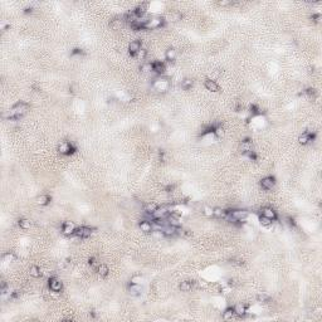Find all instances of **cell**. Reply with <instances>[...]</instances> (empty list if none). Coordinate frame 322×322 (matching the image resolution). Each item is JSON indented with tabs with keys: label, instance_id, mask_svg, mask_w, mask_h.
I'll use <instances>...</instances> for the list:
<instances>
[{
	"label": "cell",
	"instance_id": "39",
	"mask_svg": "<svg viewBox=\"0 0 322 322\" xmlns=\"http://www.w3.org/2000/svg\"><path fill=\"white\" fill-rule=\"evenodd\" d=\"M80 53H82V50H80V49H74L73 50V54H80Z\"/></svg>",
	"mask_w": 322,
	"mask_h": 322
},
{
	"label": "cell",
	"instance_id": "9",
	"mask_svg": "<svg viewBox=\"0 0 322 322\" xmlns=\"http://www.w3.org/2000/svg\"><path fill=\"white\" fill-rule=\"evenodd\" d=\"M62 232L65 234V235H71L76 232V226L72 222H65L63 223V226H62Z\"/></svg>",
	"mask_w": 322,
	"mask_h": 322
},
{
	"label": "cell",
	"instance_id": "14",
	"mask_svg": "<svg viewBox=\"0 0 322 322\" xmlns=\"http://www.w3.org/2000/svg\"><path fill=\"white\" fill-rule=\"evenodd\" d=\"M239 150L243 152V154H248L252 151V141L249 140H245V141H242L240 146H239Z\"/></svg>",
	"mask_w": 322,
	"mask_h": 322
},
{
	"label": "cell",
	"instance_id": "19",
	"mask_svg": "<svg viewBox=\"0 0 322 322\" xmlns=\"http://www.w3.org/2000/svg\"><path fill=\"white\" fill-rule=\"evenodd\" d=\"M165 57H166L167 61H175V58H176V50L174 49V48H169V49H166V52H165Z\"/></svg>",
	"mask_w": 322,
	"mask_h": 322
},
{
	"label": "cell",
	"instance_id": "38",
	"mask_svg": "<svg viewBox=\"0 0 322 322\" xmlns=\"http://www.w3.org/2000/svg\"><path fill=\"white\" fill-rule=\"evenodd\" d=\"M89 264L91 265H96V259L95 258H89Z\"/></svg>",
	"mask_w": 322,
	"mask_h": 322
},
{
	"label": "cell",
	"instance_id": "4",
	"mask_svg": "<svg viewBox=\"0 0 322 322\" xmlns=\"http://www.w3.org/2000/svg\"><path fill=\"white\" fill-rule=\"evenodd\" d=\"M169 213H171V211H169V209L166 206H160V208L157 206V209L151 213V218H154V220L155 219H165L169 215Z\"/></svg>",
	"mask_w": 322,
	"mask_h": 322
},
{
	"label": "cell",
	"instance_id": "36",
	"mask_svg": "<svg viewBox=\"0 0 322 322\" xmlns=\"http://www.w3.org/2000/svg\"><path fill=\"white\" fill-rule=\"evenodd\" d=\"M204 214L206 217H211L213 215V209L209 206H204Z\"/></svg>",
	"mask_w": 322,
	"mask_h": 322
},
{
	"label": "cell",
	"instance_id": "32",
	"mask_svg": "<svg viewBox=\"0 0 322 322\" xmlns=\"http://www.w3.org/2000/svg\"><path fill=\"white\" fill-rule=\"evenodd\" d=\"M3 259L5 262H11V261H14L15 259V256L13 253H5L4 256H3Z\"/></svg>",
	"mask_w": 322,
	"mask_h": 322
},
{
	"label": "cell",
	"instance_id": "11",
	"mask_svg": "<svg viewBox=\"0 0 322 322\" xmlns=\"http://www.w3.org/2000/svg\"><path fill=\"white\" fill-rule=\"evenodd\" d=\"M139 226H140L141 232H143V233H151L152 229H154L152 224H151L149 220H141L140 224H139Z\"/></svg>",
	"mask_w": 322,
	"mask_h": 322
},
{
	"label": "cell",
	"instance_id": "2",
	"mask_svg": "<svg viewBox=\"0 0 322 322\" xmlns=\"http://www.w3.org/2000/svg\"><path fill=\"white\" fill-rule=\"evenodd\" d=\"M163 24H164V18H161V17L149 18V20H147L146 24L143 25V28H146V29H156V28H160Z\"/></svg>",
	"mask_w": 322,
	"mask_h": 322
},
{
	"label": "cell",
	"instance_id": "5",
	"mask_svg": "<svg viewBox=\"0 0 322 322\" xmlns=\"http://www.w3.org/2000/svg\"><path fill=\"white\" fill-rule=\"evenodd\" d=\"M58 150H59V152L63 154V155H71V154L74 152L76 149L73 147V145H72L71 142H68V141H63V142L59 143Z\"/></svg>",
	"mask_w": 322,
	"mask_h": 322
},
{
	"label": "cell",
	"instance_id": "35",
	"mask_svg": "<svg viewBox=\"0 0 322 322\" xmlns=\"http://www.w3.org/2000/svg\"><path fill=\"white\" fill-rule=\"evenodd\" d=\"M214 133H215V135H217L218 137L223 136V135H224V130H223V127H217V128H214Z\"/></svg>",
	"mask_w": 322,
	"mask_h": 322
},
{
	"label": "cell",
	"instance_id": "17",
	"mask_svg": "<svg viewBox=\"0 0 322 322\" xmlns=\"http://www.w3.org/2000/svg\"><path fill=\"white\" fill-rule=\"evenodd\" d=\"M213 215L217 218H225L228 215V213L225 210H223L222 208H214L213 209Z\"/></svg>",
	"mask_w": 322,
	"mask_h": 322
},
{
	"label": "cell",
	"instance_id": "33",
	"mask_svg": "<svg viewBox=\"0 0 322 322\" xmlns=\"http://www.w3.org/2000/svg\"><path fill=\"white\" fill-rule=\"evenodd\" d=\"M146 54H147V52H146L145 49H142V48H141V50H140V52L137 53V54H136V57H137L139 59H141V61H142V59H145V58H146Z\"/></svg>",
	"mask_w": 322,
	"mask_h": 322
},
{
	"label": "cell",
	"instance_id": "24",
	"mask_svg": "<svg viewBox=\"0 0 322 322\" xmlns=\"http://www.w3.org/2000/svg\"><path fill=\"white\" fill-rule=\"evenodd\" d=\"M191 287H193V285H191V282H189V281H184V282H181V283H180V289L183 292H189L191 289Z\"/></svg>",
	"mask_w": 322,
	"mask_h": 322
},
{
	"label": "cell",
	"instance_id": "25",
	"mask_svg": "<svg viewBox=\"0 0 322 322\" xmlns=\"http://www.w3.org/2000/svg\"><path fill=\"white\" fill-rule=\"evenodd\" d=\"M181 87H183L184 89H189V88H191V87H193V79H190V78H185L184 80H181Z\"/></svg>",
	"mask_w": 322,
	"mask_h": 322
},
{
	"label": "cell",
	"instance_id": "10",
	"mask_svg": "<svg viewBox=\"0 0 322 322\" xmlns=\"http://www.w3.org/2000/svg\"><path fill=\"white\" fill-rule=\"evenodd\" d=\"M91 233H92L91 228H88V226H80L78 229H76V232H74V234L79 238H87V237L91 235Z\"/></svg>",
	"mask_w": 322,
	"mask_h": 322
},
{
	"label": "cell",
	"instance_id": "20",
	"mask_svg": "<svg viewBox=\"0 0 322 322\" xmlns=\"http://www.w3.org/2000/svg\"><path fill=\"white\" fill-rule=\"evenodd\" d=\"M176 229L178 228H175V226H171V225H166V226H164L163 228V233L165 234V235H174L176 233Z\"/></svg>",
	"mask_w": 322,
	"mask_h": 322
},
{
	"label": "cell",
	"instance_id": "29",
	"mask_svg": "<svg viewBox=\"0 0 322 322\" xmlns=\"http://www.w3.org/2000/svg\"><path fill=\"white\" fill-rule=\"evenodd\" d=\"M156 209H157V205L154 204V203H149V204H147V205L145 206V211H147L149 214H151V213L155 211Z\"/></svg>",
	"mask_w": 322,
	"mask_h": 322
},
{
	"label": "cell",
	"instance_id": "1",
	"mask_svg": "<svg viewBox=\"0 0 322 322\" xmlns=\"http://www.w3.org/2000/svg\"><path fill=\"white\" fill-rule=\"evenodd\" d=\"M28 110H29V106H28V104L24 103V102H19V103H17V104L6 113V117L10 118V120L20 118V117H23L26 112H28Z\"/></svg>",
	"mask_w": 322,
	"mask_h": 322
},
{
	"label": "cell",
	"instance_id": "16",
	"mask_svg": "<svg viewBox=\"0 0 322 322\" xmlns=\"http://www.w3.org/2000/svg\"><path fill=\"white\" fill-rule=\"evenodd\" d=\"M312 139H313V136L311 135V133H302V135L298 137V142L301 145H307Z\"/></svg>",
	"mask_w": 322,
	"mask_h": 322
},
{
	"label": "cell",
	"instance_id": "7",
	"mask_svg": "<svg viewBox=\"0 0 322 322\" xmlns=\"http://www.w3.org/2000/svg\"><path fill=\"white\" fill-rule=\"evenodd\" d=\"M63 288V283L58 278H50L49 279V289L53 292H61Z\"/></svg>",
	"mask_w": 322,
	"mask_h": 322
},
{
	"label": "cell",
	"instance_id": "34",
	"mask_svg": "<svg viewBox=\"0 0 322 322\" xmlns=\"http://www.w3.org/2000/svg\"><path fill=\"white\" fill-rule=\"evenodd\" d=\"M257 301L258 302H265L268 301V296L264 293H261V294H257Z\"/></svg>",
	"mask_w": 322,
	"mask_h": 322
},
{
	"label": "cell",
	"instance_id": "22",
	"mask_svg": "<svg viewBox=\"0 0 322 322\" xmlns=\"http://www.w3.org/2000/svg\"><path fill=\"white\" fill-rule=\"evenodd\" d=\"M29 273H30V276L34 277V278H39L40 276H42V272H40L39 267H37V265H32V267H30Z\"/></svg>",
	"mask_w": 322,
	"mask_h": 322
},
{
	"label": "cell",
	"instance_id": "37",
	"mask_svg": "<svg viewBox=\"0 0 322 322\" xmlns=\"http://www.w3.org/2000/svg\"><path fill=\"white\" fill-rule=\"evenodd\" d=\"M218 4L220 6H228V5H230V2H229V0H220Z\"/></svg>",
	"mask_w": 322,
	"mask_h": 322
},
{
	"label": "cell",
	"instance_id": "26",
	"mask_svg": "<svg viewBox=\"0 0 322 322\" xmlns=\"http://www.w3.org/2000/svg\"><path fill=\"white\" fill-rule=\"evenodd\" d=\"M30 225H32V223L28 219H20L19 220V226L22 228V229H29Z\"/></svg>",
	"mask_w": 322,
	"mask_h": 322
},
{
	"label": "cell",
	"instance_id": "23",
	"mask_svg": "<svg viewBox=\"0 0 322 322\" xmlns=\"http://www.w3.org/2000/svg\"><path fill=\"white\" fill-rule=\"evenodd\" d=\"M49 201H50V198L48 195H40V196L37 198V203L39 205H47Z\"/></svg>",
	"mask_w": 322,
	"mask_h": 322
},
{
	"label": "cell",
	"instance_id": "6",
	"mask_svg": "<svg viewBox=\"0 0 322 322\" xmlns=\"http://www.w3.org/2000/svg\"><path fill=\"white\" fill-rule=\"evenodd\" d=\"M274 184H276V181H274V178H272V176H267V178H263V179L261 180V186L263 187L264 190H271V189H273Z\"/></svg>",
	"mask_w": 322,
	"mask_h": 322
},
{
	"label": "cell",
	"instance_id": "12",
	"mask_svg": "<svg viewBox=\"0 0 322 322\" xmlns=\"http://www.w3.org/2000/svg\"><path fill=\"white\" fill-rule=\"evenodd\" d=\"M204 86H205V88L208 91H211V92H218L219 91V86L217 84L215 80H213V79H205Z\"/></svg>",
	"mask_w": 322,
	"mask_h": 322
},
{
	"label": "cell",
	"instance_id": "8",
	"mask_svg": "<svg viewBox=\"0 0 322 322\" xmlns=\"http://www.w3.org/2000/svg\"><path fill=\"white\" fill-rule=\"evenodd\" d=\"M141 50V42L140 40H132L128 44V52L131 56H136L137 53Z\"/></svg>",
	"mask_w": 322,
	"mask_h": 322
},
{
	"label": "cell",
	"instance_id": "13",
	"mask_svg": "<svg viewBox=\"0 0 322 322\" xmlns=\"http://www.w3.org/2000/svg\"><path fill=\"white\" fill-rule=\"evenodd\" d=\"M262 215L269 218L271 220H276L277 219V214H276V211L272 208H263L262 209Z\"/></svg>",
	"mask_w": 322,
	"mask_h": 322
},
{
	"label": "cell",
	"instance_id": "30",
	"mask_svg": "<svg viewBox=\"0 0 322 322\" xmlns=\"http://www.w3.org/2000/svg\"><path fill=\"white\" fill-rule=\"evenodd\" d=\"M141 71L147 73V72H151L152 71V63H143L141 65Z\"/></svg>",
	"mask_w": 322,
	"mask_h": 322
},
{
	"label": "cell",
	"instance_id": "21",
	"mask_svg": "<svg viewBox=\"0 0 322 322\" xmlns=\"http://www.w3.org/2000/svg\"><path fill=\"white\" fill-rule=\"evenodd\" d=\"M234 313L235 315H238V316H242V315H244L245 313V311H247V307L244 306V304H237L234 308Z\"/></svg>",
	"mask_w": 322,
	"mask_h": 322
},
{
	"label": "cell",
	"instance_id": "28",
	"mask_svg": "<svg viewBox=\"0 0 322 322\" xmlns=\"http://www.w3.org/2000/svg\"><path fill=\"white\" fill-rule=\"evenodd\" d=\"M259 222H261V224H262V225H264V226H269V225L272 224V220H271L269 218L264 217V215H261V218H259Z\"/></svg>",
	"mask_w": 322,
	"mask_h": 322
},
{
	"label": "cell",
	"instance_id": "15",
	"mask_svg": "<svg viewBox=\"0 0 322 322\" xmlns=\"http://www.w3.org/2000/svg\"><path fill=\"white\" fill-rule=\"evenodd\" d=\"M152 71L159 73V74H163L165 72V65L164 63H161V62H155L152 63Z\"/></svg>",
	"mask_w": 322,
	"mask_h": 322
},
{
	"label": "cell",
	"instance_id": "3",
	"mask_svg": "<svg viewBox=\"0 0 322 322\" xmlns=\"http://www.w3.org/2000/svg\"><path fill=\"white\" fill-rule=\"evenodd\" d=\"M228 215L235 222H244L248 218V211L247 210H232Z\"/></svg>",
	"mask_w": 322,
	"mask_h": 322
},
{
	"label": "cell",
	"instance_id": "40",
	"mask_svg": "<svg viewBox=\"0 0 322 322\" xmlns=\"http://www.w3.org/2000/svg\"><path fill=\"white\" fill-rule=\"evenodd\" d=\"M32 10H33L32 6H30V8H25V13H32Z\"/></svg>",
	"mask_w": 322,
	"mask_h": 322
},
{
	"label": "cell",
	"instance_id": "27",
	"mask_svg": "<svg viewBox=\"0 0 322 322\" xmlns=\"http://www.w3.org/2000/svg\"><path fill=\"white\" fill-rule=\"evenodd\" d=\"M233 316H234V310H233V308H230V307L226 308V310L224 311V313H223V318L224 320H230Z\"/></svg>",
	"mask_w": 322,
	"mask_h": 322
},
{
	"label": "cell",
	"instance_id": "18",
	"mask_svg": "<svg viewBox=\"0 0 322 322\" xmlns=\"http://www.w3.org/2000/svg\"><path fill=\"white\" fill-rule=\"evenodd\" d=\"M97 272H98L100 276L106 277L107 274H108L110 269H108V267H107L106 264H98V265H97Z\"/></svg>",
	"mask_w": 322,
	"mask_h": 322
},
{
	"label": "cell",
	"instance_id": "31",
	"mask_svg": "<svg viewBox=\"0 0 322 322\" xmlns=\"http://www.w3.org/2000/svg\"><path fill=\"white\" fill-rule=\"evenodd\" d=\"M142 281H143V278L141 276H135V277L131 278V285H140Z\"/></svg>",
	"mask_w": 322,
	"mask_h": 322
}]
</instances>
